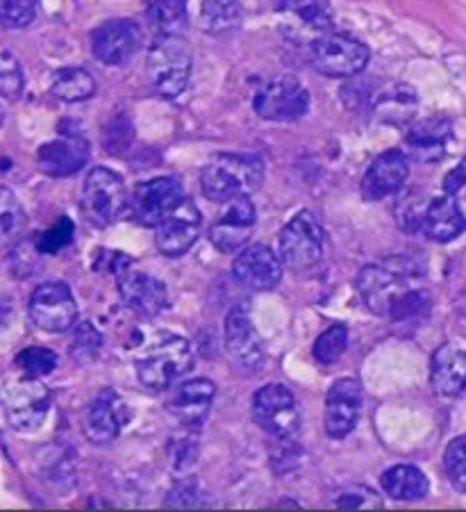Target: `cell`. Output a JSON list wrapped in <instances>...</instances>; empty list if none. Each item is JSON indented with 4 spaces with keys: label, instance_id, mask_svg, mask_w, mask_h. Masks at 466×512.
<instances>
[{
    "label": "cell",
    "instance_id": "cell-26",
    "mask_svg": "<svg viewBox=\"0 0 466 512\" xmlns=\"http://www.w3.org/2000/svg\"><path fill=\"white\" fill-rule=\"evenodd\" d=\"M416 107H419V96L410 85H391L380 89L371 110L378 121L389 123V126H403L414 119Z\"/></svg>",
    "mask_w": 466,
    "mask_h": 512
},
{
    "label": "cell",
    "instance_id": "cell-31",
    "mask_svg": "<svg viewBox=\"0 0 466 512\" xmlns=\"http://www.w3.org/2000/svg\"><path fill=\"white\" fill-rule=\"evenodd\" d=\"M146 16L160 35H182L187 28V0H146Z\"/></svg>",
    "mask_w": 466,
    "mask_h": 512
},
{
    "label": "cell",
    "instance_id": "cell-11",
    "mask_svg": "<svg viewBox=\"0 0 466 512\" xmlns=\"http://www.w3.org/2000/svg\"><path fill=\"white\" fill-rule=\"evenodd\" d=\"M253 107L264 121L291 123L303 119L310 110V92L294 76H280L257 89Z\"/></svg>",
    "mask_w": 466,
    "mask_h": 512
},
{
    "label": "cell",
    "instance_id": "cell-36",
    "mask_svg": "<svg viewBox=\"0 0 466 512\" xmlns=\"http://www.w3.org/2000/svg\"><path fill=\"white\" fill-rule=\"evenodd\" d=\"M26 228V210L19 203V198L0 185V237H16Z\"/></svg>",
    "mask_w": 466,
    "mask_h": 512
},
{
    "label": "cell",
    "instance_id": "cell-25",
    "mask_svg": "<svg viewBox=\"0 0 466 512\" xmlns=\"http://www.w3.org/2000/svg\"><path fill=\"white\" fill-rule=\"evenodd\" d=\"M430 383L432 390L446 399L462 394L466 390V351L453 344L439 346L432 355Z\"/></svg>",
    "mask_w": 466,
    "mask_h": 512
},
{
    "label": "cell",
    "instance_id": "cell-14",
    "mask_svg": "<svg viewBox=\"0 0 466 512\" xmlns=\"http://www.w3.org/2000/svg\"><path fill=\"white\" fill-rule=\"evenodd\" d=\"M144 32L132 19H110L94 28L89 37L91 53L101 64L121 66L139 53Z\"/></svg>",
    "mask_w": 466,
    "mask_h": 512
},
{
    "label": "cell",
    "instance_id": "cell-30",
    "mask_svg": "<svg viewBox=\"0 0 466 512\" xmlns=\"http://www.w3.org/2000/svg\"><path fill=\"white\" fill-rule=\"evenodd\" d=\"M51 94L64 103H80L96 94V80L80 66H66L53 73Z\"/></svg>",
    "mask_w": 466,
    "mask_h": 512
},
{
    "label": "cell",
    "instance_id": "cell-3",
    "mask_svg": "<svg viewBox=\"0 0 466 512\" xmlns=\"http://www.w3.org/2000/svg\"><path fill=\"white\" fill-rule=\"evenodd\" d=\"M194 367V349L180 335H162L148 344L135 362L139 383L153 392L169 387Z\"/></svg>",
    "mask_w": 466,
    "mask_h": 512
},
{
    "label": "cell",
    "instance_id": "cell-21",
    "mask_svg": "<svg viewBox=\"0 0 466 512\" xmlns=\"http://www.w3.org/2000/svg\"><path fill=\"white\" fill-rule=\"evenodd\" d=\"M91 146L80 132L62 130L60 139L46 142L37 151V167L51 178H66L78 173L89 162Z\"/></svg>",
    "mask_w": 466,
    "mask_h": 512
},
{
    "label": "cell",
    "instance_id": "cell-37",
    "mask_svg": "<svg viewBox=\"0 0 466 512\" xmlns=\"http://www.w3.org/2000/svg\"><path fill=\"white\" fill-rule=\"evenodd\" d=\"M14 362L23 376L44 378L51 374V371H55L57 353L51 349H44V346H30V349H23L16 355Z\"/></svg>",
    "mask_w": 466,
    "mask_h": 512
},
{
    "label": "cell",
    "instance_id": "cell-42",
    "mask_svg": "<svg viewBox=\"0 0 466 512\" xmlns=\"http://www.w3.org/2000/svg\"><path fill=\"white\" fill-rule=\"evenodd\" d=\"M337 506L339 508H348V510H357V508H373L380 506V497L373 494L369 487H348L337 497Z\"/></svg>",
    "mask_w": 466,
    "mask_h": 512
},
{
    "label": "cell",
    "instance_id": "cell-12",
    "mask_svg": "<svg viewBox=\"0 0 466 512\" xmlns=\"http://www.w3.org/2000/svg\"><path fill=\"white\" fill-rule=\"evenodd\" d=\"M185 201V189L173 176L151 178L139 183L130 196V214L139 226L157 228Z\"/></svg>",
    "mask_w": 466,
    "mask_h": 512
},
{
    "label": "cell",
    "instance_id": "cell-15",
    "mask_svg": "<svg viewBox=\"0 0 466 512\" xmlns=\"http://www.w3.org/2000/svg\"><path fill=\"white\" fill-rule=\"evenodd\" d=\"M364 390L357 378H339L326 394V417L323 428L330 440H344L353 433L362 415Z\"/></svg>",
    "mask_w": 466,
    "mask_h": 512
},
{
    "label": "cell",
    "instance_id": "cell-22",
    "mask_svg": "<svg viewBox=\"0 0 466 512\" xmlns=\"http://www.w3.org/2000/svg\"><path fill=\"white\" fill-rule=\"evenodd\" d=\"M410 176V160L401 151H385L366 169L360 192L366 201H382L398 194Z\"/></svg>",
    "mask_w": 466,
    "mask_h": 512
},
{
    "label": "cell",
    "instance_id": "cell-34",
    "mask_svg": "<svg viewBox=\"0 0 466 512\" xmlns=\"http://www.w3.org/2000/svg\"><path fill=\"white\" fill-rule=\"evenodd\" d=\"M26 89V73L10 48H0V96L16 101Z\"/></svg>",
    "mask_w": 466,
    "mask_h": 512
},
{
    "label": "cell",
    "instance_id": "cell-39",
    "mask_svg": "<svg viewBox=\"0 0 466 512\" xmlns=\"http://www.w3.org/2000/svg\"><path fill=\"white\" fill-rule=\"evenodd\" d=\"M444 467L448 481L453 483L455 490L466 494V435L455 437V440L448 444L444 453Z\"/></svg>",
    "mask_w": 466,
    "mask_h": 512
},
{
    "label": "cell",
    "instance_id": "cell-32",
    "mask_svg": "<svg viewBox=\"0 0 466 512\" xmlns=\"http://www.w3.org/2000/svg\"><path fill=\"white\" fill-rule=\"evenodd\" d=\"M280 12L301 23L303 28L323 35L332 28V7L328 0H280Z\"/></svg>",
    "mask_w": 466,
    "mask_h": 512
},
{
    "label": "cell",
    "instance_id": "cell-45",
    "mask_svg": "<svg viewBox=\"0 0 466 512\" xmlns=\"http://www.w3.org/2000/svg\"><path fill=\"white\" fill-rule=\"evenodd\" d=\"M12 315H14L12 299H7V296L0 294V330H3L7 324H10Z\"/></svg>",
    "mask_w": 466,
    "mask_h": 512
},
{
    "label": "cell",
    "instance_id": "cell-19",
    "mask_svg": "<svg viewBox=\"0 0 466 512\" xmlns=\"http://www.w3.org/2000/svg\"><path fill=\"white\" fill-rule=\"evenodd\" d=\"M203 228V214L194 201L185 198L160 226L155 228V244L166 258H180L198 242Z\"/></svg>",
    "mask_w": 466,
    "mask_h": 512
},
{
    "label": "cell",
    "instance_id": "cell-8",
    "mask_svg": "<svg viewBox=\"0 0 466 512\" xmlns=\"http://www.w3.org/2000/svg\"><path fill=\"white\" fill-rule=\"evenodd\" d=\"M130 208V198L119 173L105 167H96L87 173L82 185V212L87 221L105 228L123 217Z\"/></svg>",
    "mask_w": 466,
    "mask_h": 512
},
{
    "label": "cell",
    "instance_id": "cell-6",
    "mask_svg": "<svg viewBox=\"0 0 466 512\" xmlns=\"http://www.w3.org/2000/svg\"><path fill=\"white\" fill-rule=\"evenodd\" d=\"M112 262L107 264L116 278V287L123 303L141 317H157L169 308V289L160 278L137 269L130 258L110 251Z\"/></svg>",
    "mask_w": 466,
    "mask_h": 512
},
{
    "label": "cell",
    "instance_id": "cell-41",
    "mask_svg": "<svg viewBox=\"0 0 466 512\" xmlns=\"http://www.w3.org/2000/svg\"><path fill=\"white\" fill-rule=\"evenodd\" d=\"M73 242V221L69 217L57 219V224H53L48 230H44L37 239V251L44 255H55L62 249H66Z\"/></svg>",
    "mask_w": 466,
    "mask_h": 512
},
{
    "label": "cell",
    "instance_id": "cell-35",
    "mask_svg": "<svg viewBox=\"0 0 466 512\" xmlns=\"http://www.w3.org/2000/svg\"><path fill=\"white\" fill-rule=\"evenodd\" d=\"M348 346V328L344 324H332L326 333H321L314 342V360L321 365H335L346 353Z\"/></svg>",
    "mask_w": 466,
    "mask_h": 512
},
{
    "label": "cell",
    "instance_id": "cell-40",
    "mask_svg": "<svg viewBox=\"0 0 466 512\" xmlns=\"http://www.w3.org/2000/svg\"><path fill=\"white\" fill-rule=\"evenodd\" d=\"M37 16V0H0V26L26 28Z\"/></svg>",
    "mask_w": 466,
    "mask_h": 512
},
{
    "label": "cell",
    "instance_id": "cell-33",
    "mask_svg": "<svg viewBox=\"0 0 466 512\" xmlns=\"http://www.w3.org/2000/svg\"><path fill=\"white\" fill-rule=\"evenodd\" d=\"M103 351V335L91 321H80V324L73 326L69 353L73 360H78L80 365H91V362L98 360V355Z\"/></svg>",
    "mask_w": 466,
    "mask_h": 512
},
{
    "label": "cell",
    "instance_id": "cell-2",
    "mask_svg": "<svg viewBox=\"0 0 466 512\" xmlns=\"http://www.w3.org/2000/svg\"><path fill=\"white\" fill-rule=\"evenodd\" d=\"M264 183V162L257 155L219 153L201 171V189L212 203L251 196Z\"/></svg>",
    "mask_w": 466,
    "mask_h": 512
},
{
    "label": "cell",
    "instance_id": "cell-16",
    "mask_svg": "<svg viewBox=\"0 0 466 512\" xmlns=\"http://www.w3.org/2000/svg\"><path fill=\"white\" fill-rule=\"evenodd\" d=\"M128 421V403L112 387H105L89 403L85 419H82V428H85V435L91 444H107L121 435Z\"/></svg>",
    "mask_w": 466,
    "mask_h": 512
},
{
    "label": "cell",
    "instance_id": "cell-7",
    "mask_svg": "<svg viewBox=\"0 0 466 512\" xmlns=\"http://www.w3.org/2000/svg\"><path fill=\"white\" fill-rule=\"evenodd\" d=\"M251 415L257 426L276 442L296 440L301 431V410L296 396L285 385H264L253 396Z\"/></svg>",
    "mask_w": 466,
    "mask_h": 512
},
{
    "label": "cell",
    "instance_id": "cell-27",
    "mask_svg": "<svg viewBox=\"0 0 466 512\" xmlns=\"http://www.w3.org/2000/svg\"><path fill=\"white\" fill-rule=\"evenodd\" d=\"M380 490L394 501H421L430 490L428 476L414 465H394L380 476Z\"/></svg>",
    "mask_w": 466,
    "mask_h": 512
},
{
    "label": "cell",
    "instance_id": "cell-29",
    "mask_svg": "<svg viewBox=\"0 0 466 512\" xmlns=\"http://www.w3.org/2000/svg\"><path fill=\"white\" fill-rule=\"evenodd\" d=\"M241 19H244V7H241L239 0H203L201 14H198V28L205 35L219 37L239 28Z\"/></svg>",
    "mask_w": 466,
    "mask_h": 512
},
{
    "label": "cell",
    "instance_id": "cell-9",
    "mask_svg": "<svg viewBox=\"0 0 466 512\" xmlns=\"http://www.w3.org/2000/svg\"><path fill=\"white\" fill-rule=\"evenodd\" d=\"M323 244H326V235H323L319 219L312 212L303 210L280 230L278 255L287 269L307 271L321 262Z\"/></svg>",
    "mask_w": 466,
    "mask_h": 512
},
{
    "label": "cell",
    "instance_id": "cell-4",
    "mask_svg": "<svg viewBox=\"0 0 466 512\" xmlns=\"http://www.w3.org/2000/svg\"><path fill=\"white\" fill-rule=\"evenodd\" d=\"M189 41L182 35H160L148 53V82L153 92L162 98H176L187 89L191 76Z\"/></svg>",
    "mask_w": 466,
    "mask_h": 512
},
{
    "label": "cell",
    "instance_id": "cell-1",
    "mask_svg": "<svg viewBox=\"0 0 466 512\" xmlns=\"http://www.w3.org/2000/svg\"><path fill=\"white\" fill-rule=\"evenodd\" d=\"M426 264L414 255H389L369 264L355 280L357 294L373 315L394 321L414 319L428 312L430 296L423 289Z\"/></svg>",
    "mask_w": 466,
    "mask_h": 512
},
{
    "label": "cell",
    "instance_id": "cell-17",
    "mask_svg": "<svg viewBox=\"0 0 466 512\" xmlns=\"http://www.w3.org/2000/svg\"><path fill=\"white\" fill-rule=\"evenodd\" d=\"M226 351L232 365L246 371V374H255L264 365V346L260 333H257L253 319L244 305L232 308L226 317Z\"/></svg>",
    "mask_w": 466,
    "mask_h": 512
},
{
    "label": "cell",
    "instance_id": "cell-43",
    "mask_svg": "<svg viewBox=\"0 0 466 512\" xmlns=\"http://www.w3.org/2000/svg\"><path fill=\"white\" fill-rule=\"evenodd\" d=\"M444 192L448 196H453L460 205L466 203V160H462L455 169L446 173Z\"/></svg>",
    "mask_w": 466,
    "mask_h": 512
},
{
    "label": "cell",
    "instance_id": "cell-38",
    "mask_svg": "<svg viewBox=\"0 0 466 512\" xmlns=\"http://www.w3.org/2000/svg\"><path fill=\"white\" fill-rule=\"evenodd\" d=\"M348 80L351 82H346V87H341V101L351 107V110H366V107L371 110L380 87L369 78H360V73Z\"/></svg>",
    "mask_w": 466,
    "mask_h": 512
},
{
    "label": "cell",
    "instance_id": "cell-23",
    "mask_svg": "<svg viewBox=\"0 0 466 512\" xmlns=\"http://www.w3.org/2000/svg\"><path fill=\"white\" fill-rule=\"evenodd\" d=\"M216 396V387L210 378H189L182 381L176 390L171 392L166 408L173 417H176L182 426L196 428L205 424L207 415H210L212 403Z\"/></svg>",
    "mask_w": 466,
    "mask_h": 512
},
{
    "label": "cell",
    "instance_id": "cell-46",
    "mask_svg": "<svg viewBox=\"0 0 466 512\" xmlns=\"http://www.w3.org/2000/svg\"><path fill=\"white\" fill-rule=\"evenodd\" d=\"M0 123H3V107H0Z\"/></svg>",
    "mask_w": 466,
    "mask_h": 512
},
{
    "label": "cell",
    "instance_id": "cell-10",
    "mask_svg": "<svg viewBox=\"0 0 466 512\" xmlns=\"http://www.w3.org/2000/svg\"><path fill=\"white\" fill-rule=\"evenodd\" d=\"M3 406L14 431L32 433L44 424L51 410V390L39 378L21 376L5 385Z\"/></svg>",
    "mask_w": 466,
    "mask_h": 512
},
{
    "label": "cell",
    "instance_id": "cell-20",
    "mask_svg": "<svg viewBox=\"0 0 466 512\" xmlns=\"http://www.w3.org/2000/svg\"><path fill=\"white\" fill-rule=\"evenodd\" d=\"M257 221V210L251 196H239L226 203V210L210 228L212 244L221 253H239L251 239Z\"/></svg>",
    "mask_w": 466,
    "mask_h": 512
},
{
    "label": "cell",
    "instance_id": "cell-5",
    "mask_svg": "<svg viewBox=\"0 0 466 512\" xmlns=\"http://www.w3.org/2000/svg\"><path fill=\"white\" fill-rule=\"evenodd\" d=\"M369 46L346 32H323L307 46V60L321 76L353 78L369 64Z\"/></svg>",
    "mask_w": 466,
    "mask_h": 512
},
{
    "label": "cell",
    "instance_id": "cell-28",
    "mask_svg": "<svg viewBox=\"0 0 466 512\" xmlns=\"http://www.w3.org/2000/svg\"><path fill=\"white\" fill-rule=\"evenodd\" d=\"M451 137V121L444 117H430L414 123L407 132V144L423 160H437L444 153L446 139Z\"/></svg>",
    "mask_w": 466,
    "mask_h": 512
},
{
    "label": "cell",
    "instance_id": "cell-44",
    "mask_svg": "<svg viewBox=\"0 0 466 512\" xmlns=\"http://www.w3.org/2000/svg\"><path fill=\"white\" fill-rule=\"evenodd\" d=\"M126 130H132L126 117H119L116 121H112L110 126L105 128V148L116 151V146H121V148L128 146L132 132H128V135H126Z\"/></svg>",
    "mask_w": 466,
    "mask_h": 512
},
{
    "label": "cell",
    "instance_id": "cell-13",
    "mask_svg": "<svg viewBox=\"0 0 466 512\" xmlns=\"http://www.w3.org/2000/svg\"><path fill=\"white\" fill-rule=\"evenodd\" d=\"M28 315L39 330L66 333L78 324V303L64 283H44L30 296Z\"/></svg>",
    "mask_w": 466,
    "mask_h": 512
},
{
    "label": "cell",
    "instance_id": "cell-24",
    "mask_svg": "<svg viewBox=\"0 0 466 512\" xmlns=\"http://www.w3.org/2000/svg\"><path fill=\"white\" fill-rule=\"evenodd\" d=\"M421 230L428 239L439 244H448L466 230V217L462 205L453 196H437L426 205L421 217Z\"/></svg>",
    "mask_w": 466,
    "mask_h": 512
},
{
    "label": "cell",
    "instance_id": "cell-18",
    "mask_svg": "<svg viewBox=\"0 0 466 512\" xmlns=\"http://www.w3.org/2000/svg\"><path fill=\"white\" fill-rule=\"evenodd\" d=\"M282 269H285V264H282L280 255L264 244L244 246L232 262V276L241 287L253 289V292L276 289L282 280Z\"/></svg>",
    "mask_w": 466,
    "mask_h": 512
}]
</instances>
